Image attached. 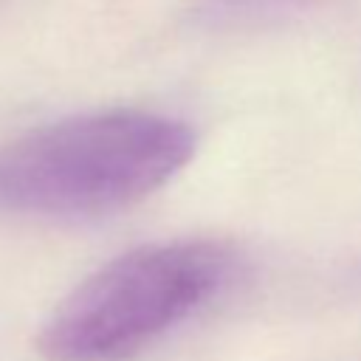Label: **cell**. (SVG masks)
Wrapping results in <instances>:
<instances>
[{"instance_id":"obj_2","label":"cell","mask_w":361,"mask_h":361,"mask_svg":"<svg viewBox=\"0 0 361 361\" xmlns=\"http://www.w3.org/2000/svg\"><path fill=\"white\" fill-rule=\"evenodd\" d=\"M231 254L209 240L133 248L79 282L37 338L48 361H127L217 293Z\"/></svg>"},{"instance_id":"obj_1","label":"cell","mask_w":361,"mask_h":361,"mask_svg":"<svg viewBox=\"0 0 361 361\" xmlns=\"http://www.w3.org/2000/svg\"><path fill=\"white\" fill-rule=\"evenodd\" d=\"M186 121L147 110H102L0 144V214L93 217L127 209L195 155Z\"/></svg>"}]
</instances>
